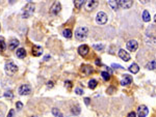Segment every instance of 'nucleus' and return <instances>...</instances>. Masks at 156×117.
I'll list each match as a JSON object with an SVG mask.
<instances>
[{"label": "nucleus", "mask_w": 156, "mask_h": 117, "mask_svg": "<svg viewBox=\"0 0 156 117\" xmlns=\"http://www.w3.org/2000/svg\"><path fill=\"white\" fill-rule=\"evenodd\" d=\"M88 34V27L79 26L77 27L76 30H75V37H76L78 41H83V39H85Z\"/></svg>", "instance_id": "nucleus-1"}, {"label": "nucleus", "mask_w": 156, "mask_h": 117, "mask_svg": "<svg viewBox=\"0 0 156 117\" xmlns=\"http://www.w3.org/2000/svg\"><path fill=\"white\" fill-rule=\"evenodd\" d=\"M35 4L32 2H28V3L25 5V7L23 8V12H22V18L26 19V18H29L33 15L35 12Z\"/></svg>", "instance_id": "nucleus-2"}, {"label": "nucleus", "mask_w": 156, "mask_h": 117, "mask_svg": "<svg viewBox=\"0 0 156 117\" xmlns=\"http://www.w3.org/2000/svg\"><path fill=\"white\" fill-rule=\"evenodd\" d=\"M4 70H5L6 74L10 75V76H13V75H15L17 72H18V66H17L13 61H8V62H6L5 65H4Z\"/></svg>", "instance_id": "nucleus-3"}, {"label": "nucleus", "mask_w": 156, "mask_h": 117, "mask_svg": "<svg viewBox=\"0 0 156 117\" xmlns=\"http://www.w3.org/2000/svg\"><path fill=\"white\" fill-rule=\"evenodd\" d=\"M107 15L104 12H99L96 16V22L99 25H104L107 22Z\"/></svg>", "instance_id": "nucleus-4"}, {"label": "nucleus", "mask_w": 156, "mask_h": 117, "mask_svg": "<svg viewBox=\"0 0 156 117\" xmlns=\"http://www.w3.org/2000/svg\"><path fill=\"white\" fill-rule=\"evenodd\" d=\"M18 92L20 95H28L31 93V86L28 84H23L19 87Z\"/></svg>", "instance_id": "nucleus-5"}, {"label": "nucleus", "mask_w": 156, "mask_h": 117, "mask_svg": "<svg viewBox=\"0 0 156 117\" xmlns=\"http://www.w3.org/2000/svg\"><path fill=\"white\" fill-rule=\"evenodd\" d=\"M60 9H62V4H60V2L55 1L51 5V7H50V12H51L52 15H54V16H55V15L60 14Z\"/></svg>", "instance_id": "nucleus-6"}, {"label": "nucleus", "mask_w": 156, "mask_h": 117, "mask_svg": "<svg viewBox=\"0 0 156 117\" xmlns=\"http://www.w3.org/2000/svg\"><path fill=\"white\" fill-rule=\"evenodd\" d=\"M126 48H127L128 51L134 52V51H136V50H138V43L135 41V39H130V41H128V43L126 44Z\"/></svg>", "instance_id": "nucleus-7"}, {"label": "nucleus", "mask_w": 156, "mask_h": 117, "mask_svg": "<svg viewBox=\"0 0 156 117\" xmlns=\"http://www.w3.org/2000/svg\"><path fill=\"white\" fill-rule=\"evenodd\" d=\"M98 6V1L96 0H88L84 3V7L88 12H91V10H94L95 8Z\"/></svg>", "instance_id": "nucleus-8"}, {"label": "nucleus", "mask_w": 156, "mask_h": 117, "mask_svg": "<svg viewBox=\"0 0 156 117\" xmlns=\"http://www.w3.org/2000/svg\"><path fill=\"white\" fill-rule=\"evenodd\" d=\"M119 8H124V9H127L130 8L133 4V1L131 0H119Z\"/></svg>", "instance_id": "nucleus-9"}, {"label": "nucleus", "mask_w": 156, "mask_h": 117, "mask_svg": "<svg viewBox=\"0 0 156 117\" xmlns=\"http://www.w3.org/2000/svg\"><path fill=\"white\" fill-rule=\"evenodd\" d=\"M149 114V109L147 108V106L142 105L138 107V117H146Z\"/></svg>", "instance_id": "nucleus-10"}, {"label": "nucleus", "mask_w": 156, "mask_h": 117, "mask_svg": "<svg viewBox=\"0 0 156 117\" xmlns=\"http://www.w3.org/2000/svg\"><path fill=\"white\" fill-rule=\"evenodd\" d=\"M118 55H119V57L121 58L122 60H124V61H126V62L130 60V54L128 53L127 51H125L124 49H120Z\"/></svg>", "instance_id": "nucleus-11"}, {"label": "nucleus", "mask_w": 156, "mask_h": 117, "mask_svg": "<svg viewBox=\"0 0 156 117\" xmlns=\"http://www.w3.org/2000/svg\"><path fill=\"white\" fill-rule=\"evenodd\" d=\"M77 51H78V54H79L80 56L84 57V56L88 55V51H90V48H88V45H81V46H79Z\"/></svg>", "instance_id": "nucleus-12"}, {"label": "nucleus", "mask_w": 156, "mask_h": 117, "mask_svg": "<svg viewBox=\"0 0 156 117\" xmlns=\"http://www.w3.org/2000/svg\"><path fill=\"white\" fill-rule=\"evenodd\" d=\"M81 72L83 73V75H85V76H88V75L93 74L94 73V70H93V68L91 65H88V64H83V65H81Z\"/></svg>", "instance_id": "nucleus-13"}, {"label": "nucleus", "mask_w": 156, "mask_h": 117, "mask_svg": "<svg viewBox=\"0 0 156 117\" xmlns=\"http://www.w3.org/2000/svg\"><path fill=\"white\" fill-rule=\"evenodd\" d=\"M132 81H133V79H132L131 76H129V75H124L123 79L121 80V85H123V86H127V85L131 84Z\"/></svg>", "instance_id": "nucleus-14"}, {"label": "nucleus", "mask_w": 156, "mask_h": 117, "mask_svg": "<svg viewBox=\"0 0 156 117\" xmlns=\"http://www.w3.org/2000/svg\"><path fill=\"white\" fill-rule=\"evenodd\" d=\"M31 53H32V55L35 56V57H39V56H41L42 53H43V49H42V47H40V46H33Z\"/></svg>", "instance_id": "nucleus-15"}, {"label": "nucleus", "mask_w": 156, "mask_h": 117, "mask_svg": "<svg viewBox=\"0 0 156 117\" xmlns=\"http://www.w3.org/2000/svg\"><path fill=\"white\" fill-rule=\"evenodd\" d=\"M19 41L17 39H10V41L8 43V49L10 50H12V51H14V50H16L17 49V47L19 46Z\"/></svg>", "instance_id": "nucleus-16"}, {"label": "nucleus", "mask_w": 156, "mask_h": 117, "mask_svg": "<svg viewBox=\"0 0 156 117\" xmlns=\"http://www.w3.org/2000/svg\"><path fill=\"white\" fill-rule=\"evenodd\" d=\"M128 70H129V72L132 73V74H138V73L140 72V66L136 63H132L131 65L128 68Z\"/></svg>", "instance_id": "nucleus-17"}, {"label": "nucleus", "mask_w": 156, "mask_h": 117, "mask_svg": "<svg viewBox=\"0 0 156 117\" xmlns=\"http://www.w3.org/2000/svg\"><path fill=\"white\" fill-rule=\"evenodd\" d=\"M16 55L18 58H24L25 56H26V51H25V49H23V48H20V49H18L16 51Z\"/></svg>", "instance_id": "nucleus-18"}, {"label": "nucleus", "mask_w": 156, "mask_h": 117, "mask_svg": "<svg viewBox=\"0 0 156 117\" xmlns=\"http://www.w3.org/2000/svg\"><path fill=\"white\" fill-rule=\"evenodd\" d=\"M63 35H64L66 39H71L73 35V32L70 28H66V29H64V31H63Z\"/></svg>", "instance_id": "nucleus-19"}, {"label": "nucleus", "mask_w": 156, "mask_h": 117, "mask_svg": "<svg viewBox=\"0 0 156 117\" xmlns=\"http://www.w3.org/2000/svg\"><path fill=\"white\" fill-rule=\"evenodd\" d=\"M143 20H144V22H150L151 16L148 10H144V12H143Z\"/></svg>", "instance_id": "nucleus-20"}, {"label": "nucleus", "mask_w": 156, "mask_h": 117, "mask_svg": "<svg viewBox=\"0 0 156 117\" xmlns=\"http://www.w3.org/2000/svg\"><path fill=\"white\" fill-rule=\"evenodd\" d=\"M6 49V43L5 41H4V37L0 36V52H4Z\"/></svg>", "instance_id": "nucleus-21"}, {"label": "nucleus", "mask_w": 156, "mask_h": 117, "mask_svg": "<svg viewBox=\"0 0 156 117\" xmlns=\"http://www.w3.org/2000/svg\"><path fill=\"white\" fill-rule=\"evenodd\" d=\"M108 5L110 6L113 9L117 10L119 8V2L116 1V0H111V1H108Z\"/></svg>", "instance_id": "nucleus-22"}, {"label": "nucleus", "mask_w": 156, "mask_h": 117, "mask_svg": "<svg viewBox=\"0 0 156 117\" xmlns=\"http://www.w3.org/2000/svg\"><path fill=\"white\" fill-rule=\"evenodd\" d=\"M97 85H98V82H97V80H95V79H92V80L88 81V88L95 89L97 87Z\"/></svg>", "instance_id": "nucleus-23"}, {"label": "nucleus", "mask_w": 156, "mask_h": 117, "mask_svg": "<svg viewBox=\"0 0 156 117\" xmlns=\"http://www.w3.org/2000/svg\"><path fill=\"white\" fill-rule=\"evenodd\" d=\"M146 68H148V70H155L156 68V59L155 60H152V61L148 62L146 65Z\"/></svg>", "instance_id": "nucleus-24"}, {"label": "nucleus", "mask_w": 156, "mask_h": 117, "mask_svg": "<svg viewBox=\"0 0 156 117\" xmlns=\"http://www.w3.org/2000/svg\"><path fill=\"white\" fill-rule=\"evenodd\" d=\"M71 112H72L73 115H78V114L80 113V108L79 106H73L72 109H71Z\"/></svg>", "instance_id": "nucleus-25"}, {"label": "nucleus", "mask_w": 156, "mask_h": 117, "mask_svg": "<svg viewBox=\"0 0 156 117\" xmlns=\"http://www.w3.org/2000/svg\"><path fill=\"white\" fill-rule=\"evenodd\" d=\"M52 114L56 117H64V115L62 114V112H60L57 108H53V109H52Z\"/></svg>", "instance_id": "nucleus-26"}, {"label": "nucleus", "mask_w": 156, "mask_h": 117, "mask_svg": "<svg viewBox=\"0 0 156 117\" xmlns=\"http://www.w3.org/2000/svg\"><path fill=\"white\" fill-rule=\"evenodd\" d=\"M101 76H102L103 80L105 81H108L110 79V74L108 72H101Z\"/></svg>", "instance_id": "nucleus-27"}, {"label": "nucleus", "mask_w": 156, "mask_h": 117, "mask_svg": "<svg viewBox=\"0 0 156 117\" xmlns=\"http://www.w3.org/2000/svg\"><path fill=\"white\" fill-rule=\"evenodd\" d=\"M93 48L95 50H97V51H102L104 49V45H102V44H95V45H93Z\"/></svg>", "instance_id": "nucleus-28"}, {"label": "nucleus", "mask_w": 156, "mask_h": 117, "mask_svg": "<svg viewBox=\"0 0 156 117\" xmlns=\"http://www.w3.org/2000/svg\"><path fill=\"white\" fill-rule=\"evenodd\" d=\"M84 3H85V2H84L83 0H76V1H74V5L76 8H80L82 5H84Z\"/></svg>", "instance_id": "nucleus-29"}, {"label": "nucleus", "mask_w": 156, "mask_h": 117, "mask_svg": "<svg viewBox=\"0 0 156 117\" xmlns=\"http://www.w3.org/2000/svg\"><path fill=\"white\" fill-rule=\"evenodd\" d=\"M4 97H5L6 99H13L14 94H13L12 91H6V92H4Z\"/></svg>", "instance_id": "nucleus-30"}, {"label": "nucleus", "mask_w": 156, "mask_h": 117, "mask_svg": "<svg viewBox=\"0 0 156 117\" xmlns=\"http://www.w3.org/2000/svg\"><path fill=\"white\" fill-rule=\"evenodd\" d=\"M75 93L78 95H81V94H83V90H82L81 88H76L75 89Z\"/></svg>", "instance_id": "nucleus-31"}, {"label": "nucleus", "mask_w": 156, "mask_h": 117, "mask_svg": "<svg viewBox=\"0 0 156 117\" xmlns=\"http://www.w3.org/2000/svg\"><path fill=\"white\" fill-rule=\"evenodd\" d=\"M16 107H17V109H18V110H21L23 108V104L21 103V102H17Z\"/></svg>", "instance_id": "nucleus-32"}, {"label": "nucleus", "mask_w": 156, "mask_h": 117, "mask_svg": "<svg viewBox=\"0 0 156 117\" xmlns=\"http://www.w3.org/2000/svg\"><path fill=\"white\" fill-rule=\"evenodd\" d=\"M15 115V110H10V112H8V114H7V117H14Z\"/></svg>", "instance_id": "nucleus-33"}, {"label": "nucleus", "mask_w": 156, "mask_h": 117, "mask_svg": "<svg viewBox=\"0 0 156 117\" xmlns=\"http://www.w3.org/2000/svg\"><path fill=\"white\" fill-rule=\"evenodd\" d=\"M111 66H113V68H124L122 65H120V64H116V63H113L111 64Z\"/></svg>", "instance_id": "nucleus-34"}, {"label": "nucleus", "mask_w": 156, "mask_h": 117, "mask_svg": "<svg viewBox=\"0 0 156 117\" xmlns=\"http://www.w3.org/2000/svg\"><path fill=\"white\" fill-rule=\"evenodd\" d=\"M127 117H136V113L135 112H129V113H128V115H127Z\"/></svg>", "instance_id": "nucleus-35"}, {"label": "nucleus", "mask_w": 156, "mask_h": 117, "mask_svg": "<svg viewBox=\"0 0 156 117\" xmlns=\"http://www.w3.org/2000/svg\"><path fill=\"white\" fill-rule=\"evenodd\" d=\"M84 103H85V105H90V99L85 97V99H84Z\"/></svg>", "instance_id": "nucleus-36"}, {"label": "nucleus", "mask_w": 156, "mask_h": 117, "mask_svg": "<svg viewBox=\"0 0 156 117\" xmlns=\"http://www.w3.org/2000/svg\"><path fill=\"white\" fill-rule=\"evenodd\" d=\"M47 86L50 87V88H52V87H53V82H52V81H51V82H48L47 83Z\"/></svg>", "instance_id": "nucleus-37"}, {"label": "nucleus", "mask_w": 156, "mask_h": 117, "mask_svg": "<svg viewBox=\"0 0 156 117\" xmlns=\"http://www.w3.org/2000/svg\"><path fill=\"white\" fill-rule=\"evenodd\" d=\"M67 84H68V87H69V88H70V87L72 86V84H71L70 81H68V82H66V85H67Z\"/></svg>", "instance_id": "nucleus-38"}, {"label": "nucleus", "mask_w": 156, "mask_h": 117, "mask_svg": "<svg viewBox=\"0 0 156 117\" xmlns=\"http://www.w3.org/2000/svg\"><path fill=\"white\" fill-rule=\"evenodd\" d=\"M49 58H50V55H47L44 57V60H49Z\"/></svg>", "instance_id": "nucleus-39"}, {"label": "nucleus", "mask_w": 156, "mask_h": 117, "mask_svg": "<svg viewBox=\"0 0 156 117\" xmlns=\"http://www.w3.org/2000/svg\"><path fill=\"white\" fill-rule=\"evenodd\" d=\"M3 116H4V113L0 110V117H3Z\"/></svg>", "instance_id": "nucleus-40"}, {"label": "nucleus", "mask_w": 156, "mask_h": 117, "mask_svg": "<svg viewBox=\"0 0 156 117\" xmlns=\"http://www.w3.org/2000/svg\"><path fill=\"white\" fill-rule=\"evenodd\" d=\"M96 64H101V61H99V60H96Z\"/></svg>", "instance_id": "nucleus-41"}, {"label": "nucleus", "mask_w": 156, "mask_h": 117, "mask_svg": "<svg viewBox=\"0 0 156 117\" xmlns=\"http://www.w3.org/2000/svg\"><path fill=\"white\" fill-rule=\"evenodd\" d=\"M154 21H155V23H156V15L154 16Z\"/></svg>", "instance_id": "nucleus-42"}, {"label": "nucleus", "mask_w": 156, "mask_h": 117, "mask_svg": "<svg viewBox=\"0 0 156 117\" xmlns=\"http://www.w3.org/2000/svg\"><path fill=\"white\" fill-rule=\"evenodd\" d=\"M29 117H38L37 115H32V116H29Z\"/></svg>", "instance_id": "nucleus-43"}, {"label": "nucleus", "mask_w": 156, "mask_h": 117, "mask_svg": "<svg viewBox=\"0 0 156 117\" xmlns=\"http://www.w3.org/2000/svg\"><path fill=\"white\" fill-rule=\"evenodd\" d=\"M0 30H1V25H0Z\"/></svg>", "instance_id": "nucleus-44"}]
</instances>
